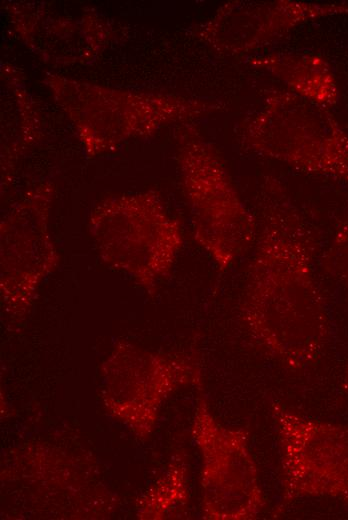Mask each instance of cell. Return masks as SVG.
<instances>
[{
  "label": "cell",
  "instance_id": "2",
  "mask_svg": "<svg viewBox=\"0 0 348 520\" xmlns=\"http://www.w3.org/2000/svg\"><path fill=\"white\" fill-rule=\"evenodd\" d=\"M238 137L248 153L348 186V133L329 109L288 90L265 92Z\"/></svg>",
  "mask_w": 348,
  "mask_h": 520
},
{
  "label": "cell",
  "instance_id": "11",
  "mask_svg": "<svg viewBox=\"0 0 348 520\" xmlns=\"http://www.w3.org/2000/svg\"><path fill=\"white\" fill-rule=\"evenodd\" d=\"M326 262L331 274L342 285L348 297V217L335 229Z\"/></svg>",
  "mask_w": 348,
  "mask_h": 520
},
{
  "label": "cell",
  "instance_id": "9",
  "mask_svg": "<svg viewBox=\"0 0 348 520\" xmlns=\"http://www.w3.org/2000/svg\"><path fill=\"white\" fill-rule=\"evenodd\" d=\"M246 63L282 81L293 94L324 108L339 98L337 80L328 61L316 54L278 52L248 57Z\"/></svg>",
  "mask_w": 348,
  "mask_h": 520
},
{
  "label": "cell",
  "instance_id": "3",
  "mask_svg": "<svg viewBox=\"0 0 348 520\" xmlns=\"http://www.w3.org/2000/svg\"><path fill=\"white\" fill-rule=\"evenodd\" d=\"M89 232L102 261L151 295L170 276L184 242L179 220L153 190L102 201Z\"/></svg>",
  "mask_w": 348,
  "mask_h": 520
},
{
  "label": "cell",
  "instance_id": "5",
  "mask_svg": "<svg viewBox=\"0 0 348 520\" xmlns=\"http://www.w3.org/2000/svg\"><path fill=\"white\" fill-rule=\"evenodd\" d=\"M280 451L277 517L301 498L348 501V425L303 416L271 403Z\"/></svg>",
  "mask_w": 348,
  "mask_h": 520
},
{
  "label": "cell",
  "instance_id": "1",
  "mask_svg": "<svg viewBox=\"0 0 348 520\" xmlns=\"http://www.w3.org/2000/svg\"><path fill=\"white\" fill-rule=\"evenodd\" d=\"M255 251L240 304L251 341L289 370L314 364L330 337V319L317 283L310 226L276 178L264 179Z\"/></svg>",
  "mask_w": 348,
  "mask_h": 520
},
{
  "label": "cell",
  "instance_id": "7",
  "mask_svg": "<svg viewBox=\"0 0 348 520\" xmlns=\"http://www.w3.org/2000/svg\"><path fill=\"white\" fill-rule=\"evenodd\" d=\"M53 186L41 183L27 192L0 225V291L5 307L22 316L42 281L59 262L49 232Z\"/></svg>",
  "mask_w": 348,
  "mask_h": 520
},
{
  "label": "cell",
  "instance_id": "10",
  "mask_svg": "<svg viewBox=\"0 0 348 520\" xmlns=\"http://www.w3.org/2000/svg\"><path fill=\"white\" fill-rule=\"evenodd\" d=\"M187 464L183 453L177 454L149 497V515L169 518L181 515L189 501Z\"/></svg>",
  "mask_w": 348,
  "mask_h": 520
},
{
  "label": "cell",
  "instance_id": "6",
  "mask_svg": "<svg viewBox=\"0 0 348 520\" xmlns=\"http://www.w3.org/2000/svg\"><path fill=\"white\" fill-rule=\"evenodd\" d=\"M200 451L202 514L212 520H252L266 507L247 427L219 423L201 394L192 426Z\"/></svg>",
  "mask_w": 348,
  "mask_h": 520
},
{
  "label": "cell",
  "instance_id": "4",
  "mask_svg": "<svg viewBox=\"0 0 348 520\" xmlns=\"http://www.w3.org/2000/svg\"><path fill=\"white\" fill-rule=\"evenodd\" d=\"M178 163L194 240L224 272L255 241L257 219L215 149L192 126L180 131Z\"/></svg>",
  "mask_w": 348,
  "mask_h": 520
},
{
  "label": "cell",
  "instance_id": "8",
  "mask_svg": "<svg viewBox=\"0 0 348 520\" xmlns=\"http://www.w3.org/2000/svg\"><path fill=\"white\" fill-rule=\"evenodd\" d=\"M337 15H348V2L235 0L199 25L196 35L215 51L237 56L262 48L303 23Z\"/></svg>",
  "mask_w": 348,
  "mask_h": 520
},
{
  "label": "cell",
  "instance_id": "12",
  "mask_svg": "<svg viewBox=\"0 0 348 520\" xmlns=\"http://www.w3.org/2000/svg\"><path fill=\"white\" fill-rule=\"evenodd\" d=\"M342 388L348 393V361L344 368L343 379H342Z\"/></svg>",
  "mask_w": 348,
  "mask_h": 520
}]
</instances>
